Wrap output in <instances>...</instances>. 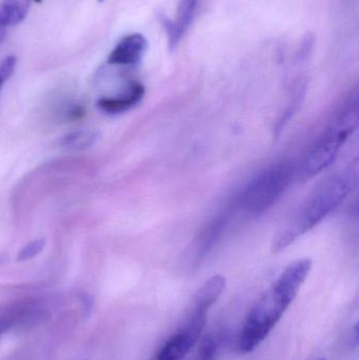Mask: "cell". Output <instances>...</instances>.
I'll list each match as a JSON object with an SVG mask.
<instances>
[{"label": "cell", "instance_id": "3957f363", "mask_svg": "<svg viewBox=\"0 0 359 360\" xmlns=\"http://www.w3.org/2000/svg\"><path fill=\"white\" fill-rule=\"evenodd\" d=\"M358 124V94L355 91L308 152L301 168L303 176L311 179L330 167Z\"/></svg>", "mask_w": 359, "mask_h": 360}, {"label": "cell", "instance_id": "9a60e30c", "mask_svg": "<svg viewBox=\"0 0 359 360\" xmlns=\"http://www.w3.org/2000/svg\"><path fill=\"white\" fill-rule=\"evenodd\" d=\"M8 329H10V326L6 323V319H0V338Z\"/></svg>", "mask_w": 359, "mask_h": 360}, {"label": "cell", "instance_id": "52a82bcc", "mask_svg": "<svg viewBox=\"0 0 359 360\" xmlns=\"http://www.w3.org/2000/svg\"><path fill=\"white\" fill-rule=\"evenodd\" d=\"M145 95V88L139 82H132L126 91L118 96L101 97L97 101L100 111L107 114H119L135 107Z\"/></svg>", "mask_w": 359, "mask_h": 360}, {"label": "cell", "instance_id": "5bb4252c", "mask_svg": "<svg viewBox=\"0 0 359 360\" xmlns=\"http://www.w3.org/2000/svg\"><path fill=\"white\" fill-rule=\"evenodd\" d=\"M10 27L8 21H6V16H4V12H2L1 8H0V44H1L2 40L4 39V36L6 34V30Z\"/></svg>", "mask_w": 359, "mask_h": 360}, {"label": "cell", "instance_id": "8992f818", "mask_svg": "<svg viewBox=\"0 0 359 360\" xmlns=\"http://www.w3.org/2000/svg\"><path fill=\"white\" fill-rule=\"evenodd\" d=\"M200 0H179L177 6L176 19L171 20L162 17V25L168 36L169 46L174 50L181 38L187 33L193 22Z\"/></svg>", "mask_w": 359, "mask_h": 360}, {"label": "cell", "instance_id": "e0dca14e", "mask_svg": "<svg viewBox=\"0 0 359 360\" xmlns=\"http://www.w3.org/2000/svg\"><path fill=\"white\" fill-rule=\"evenodd\" d=\"M99 2L105 1V0H98Z\"/></svg>", "mask_w": 359, "mask_h": 360}, {"label": "cell", "instance_id": "4fadbf2b", "mask_svg": "<svg viewBox=\"0 0 359 360\" xmlns=\"http://www.w3.org/2000/svg\"><path fill=\"white\" fill-rule=\"evenodd\" d=\"M16 57L8 56L0 63V92H1L2 86L6 82L12 77L14 73L15 68H16Z\"/></svg>", "mask_w": 359, "mask_h": 360}, {"label": "cell", "instance_id": "30bf717a", "mask_svg": "<svg viewBox=\"0 0 359 360\" xmlns=\"http://www.w3.org/2000/svg\"><path fill=\"white\" fill-rule=\"evenodd\" d=\"M97 137L95 132L74 133L65 139V145L74 149H86L96 143Z\"/></svg>", "mask_w": 359, "mask_h": 360}, {"label": "cell", "instance_id": "6da1fadb", "mask_svg": "<svg viewBox=\"0 0 359 360\" xmlns=\"http://www.w3.org/2000/svg\"><path fill=\"white\" fill-rule=\"evenodd\" d=\"M311 266V260L307 258L289 264L257 300L238 334L236 340L238 352L242 354L253 352L269 336L287 309L294 302Z\"/></svg>", "mask_w": 359, "mask_h": 360}, {"label": "cell", "instance_id": "2e32d148", "mask_svg": "<svg viewBox=\"0 0 359 360\" xmlns=\"http://www.w3.org/2000/svg\"><path fill=\"white\" fill-rule=\"evenodd\" d=\"M151 360H166V359H162V357H160L159 355H158L157 353H156L155 356H154L153 359H152Z\"/></svg>", "mask_w": 359, "mask_h": 360}, {"label": "cell", "instance_id": "ba28073f", "mask_svg": "<svg viewBox=\"0 0 359 360\" xmlns=\"http://www.w3.org/2000/svg\"><path fill=\"white\" fill-rule=\"evenodd\" d=\"M226 222H227L226 216H219L214 221L211 222L210 226L202 233L195 247V257L197 259L204 257L207 252H209V250L214 245L215 241L221 236V232L225 229Z\"/></svg>", "mask_w": 359, "mask_h": 360}, {"label": "cell", "instance_id": "8fae6325", "mask_svg": "<svg viewBox=\"0 0 359 360\" xmlns=\"http://www.w3.org/2000/svg\"><path fill=\"white\" fill-rule=\"evenodd\" d=\"M218 347V340L214 336H207L202 340L193 360H217Z\"/></svg>", "mask_w": 359, "mask_h": 360}, {"label": "cell", "instance_id": "5b68a950", "mask_svg": "<svg viewBox=\"0 0 359 360\" xmlns=\"http://www.w3.org/2000/svg\"><path fill=\"white\" fill-rule=\"evenodd\" d=\"M148 40L139 33H133L122 38L109 55L107 63L120 67H135L141 63L147 52Z\"/></svg>", "mask_w": 359, "mask_h": 360}, {"label": "cell", "instance_id": "7c38bea8", "mask_svg": "<svg viewBox=\"0 0 359 360\" xmlns=\"http://www.w3.org/2000/svg\"><path fill=\"white\" fill-rule=\"evenodd\" d=\"M44 245H46V240L44 239H36V240L31 241L27 243L25 247L19 252L17 255V260L18 262H25V260L31 259V258L35 257L36 255L40 253L44 250Z\"/></svg>", "mask_w": 359, "mask_h": 360}, {"label": "cell", "instance_id": "277c9868", "mask_svg": "<svg viewBox=\"0 0 359 360\" xmlns=\"http://www.w3.org/2000/svg\"><path fill=\"white\" fill-rule=\"evenodd\" d=\"M292 174L288 162H280L263 171L242 191L240 197L242 209L252 216L265 213L282 196L290 184Z\"/></svg>", "mask_w": 359, "mask_h": 360}, {"label": "cell", "instance_id": "7a4b0ae2", "mask_svg": "<svg viewBox=\"0 0 359 360\" xmlns=\"http://www.w3.org/2000/svg\"><path fill=\"white\" fill-rule=\"evenodd\" d=\"M349 191V182L343 177H334L320 184L291 221L274 237L272 245L274 252L282 251L318 226L344 202Z\"/></svg>", "mask_w": 359, "mask_h": 360}, {"label": "cell", "instance_id": "ac0fdd59", "mask_svg": "<svg viewBox=\"0 0 359 360\" xmlns=\"http://www.w3.org/2000/svg\"><path fill=\"white\" fill-rule=\"evenodd\" d=\"M318 360H326V359H318Z\"/></svg>", "mask_w": 359, "mask_h": 360}, {"label": "cell", "instance_id": "9c48e42d", "mask_svg": "<svg viewBox=\"0 0 359 360\" xmlns=\"http://www.w3.org/2000/svg\"><path fill=\"white\" fill-rule=\"evenodd\" d=\"M32 0H4L1 10L8 20V25H15L21 22L27 16Z\"/></svg>", "mask_w": 359, "mask_h": 360}]
</instances>
